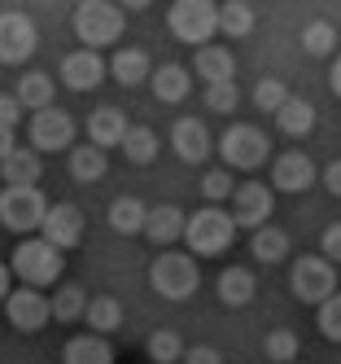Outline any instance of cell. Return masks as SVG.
Masks as SVG:
<instances>
[{"label":"cell","mask_w":341,"mask_h":364,"mask_svg":"<svg viewBox=\"0 0 341 364\" xmlns=\"http://www.w3.org/2000/svg\"><path fill=\"white\" fill-rule=\"evenodd\" d=\"M149 88H153V97L162 101V106H179V101L193 92V70H189V66L167 62V66H157V70H153Z\"/></svg>","instance_id":"21"},{"label":"cell","mask_w":341,"mask_h":364,"mask_svg":"<svg viewBox=\"0 0 341 364\" xmlns=\"http://www.w3.org/2000/svg\"><path fill=\"white\" fill-rule=\"evenodd\" d=\"M276 127H280V132L284 136H311V127H315V106H311V101L306 97H289L284 101V110L276 114Z\"/></svg>","instance_id":"29"},{"label":"cell","mask_w":341,"mask_h":364,"mask_svg":"<svg viewBox=\"0 0 341 364\" xmlns=\"http://www.w3.org/2000/svg\"><path fill=\"white\" fill-rule=\"evenodd\" d=\"M232 237H236V220H232V211H223V206H201V211H193L189 224H184V242H189V250L206 255V259L228 255Z\"/></svg>","instance_id":"3"},{"label":"cell","mask_w":341,"mask_h":364,"mask_svg":"<svg viewBox=\"0 0 341 364\" xmlns=\"http://www.w3.org/2000/svg\"><path fill=\"white\" fill-rule=\"evenodd\" d=\"M262 351H267L272 364H298V351H302V338L294 329H272L262 338Z\"/></svg>","instance_id":"37"},{"label":"cell","mask_w":341,"mask_h":364,"mask_svg":"<svg viewBox=\"0 0 341 364\" xmlns=\"http://www.w3.org/2000/svg\"><path fill=\"white\" fill-rule=\"evenodd\" d=\"M40 48V31L31 14L22 9H0V66H22Z\"/></svg>","instance_id":"9"},{"label":"cell","mask_w":341,"mask_h":364,"mask_svg":"<svg viewBox=\"0 0 341 364\" xmlns=\"http://www.w3.org/2000/svg\"><path fill=\"white\" fill-rule=\"evenodd\" d=\"M52 321H62V325H74V321H84L88 316V294H84V285H74V281H66V285H57L52 290Z\"/></svg>","instance_id":"28"},{"label":"cell","mask_w":341,"mask_h":364,"mask_svg":"<svg viewBox=\"0 0 341 364\" xmlns=\"http://www.w3.org/2000/svg\"><path fill=\"white\" fill-rule=\"evenodd\" d=\"M232 220L236 228H267L272 220V189L267 185H258V180H250V185H236L232 193Z\"/></svg>","instance_id":"13"},{"label":"cell","mask_w":341,"mask_h":364,"mask_svg":"<svg viewBox=\"0 0 341 364\" xmlns=\"http://www.w3.org/2000/svg\"><path fill=\"white\" fill-rule=\"evenodd\" d=\"M254 9L250 5H241V0H228V5H219V31L228 36V40H245L250 31H254Z\"/></svg>","instance_id":"33"},{"label":"cell","mask_w":341,"mask_h":364,"mask_svg":"<svg viewBox=\"0 0 341 364\" xmlns=\"http://www.w3.org/2000/svg\"><path fill=\"white\" fill-rule=\"evenodd\" d=\"M201 101H206L210 114H232L236 106H241V88H236V84H210Z\"/></svg>","instance_id":"39"},{"label":"cell","mask_w":341,"mask_h":364,"mask_svg":"<svg viewBox=\"0 0 341 364\" xmlns=\"http://www.w3.org/2000/svg\"><path fill=\"white\" fill-rule=\"evenodd\" d=\"M9 272L26 285V290H44V285H57V281H62V250H57V246H48L44 237H22V242L13 246Z\"/></svg>","instance_id":"2"},{"label":"cell","mask_w":341,"mask_h":364,"mask_svg":"<svg viewBox=\"0 0 341 364\" xmlns=\"http://www.w3.org/2000/svg\"><path fill=\"white\" fill-rule=\"evenodd\" d=\"M105 75H110V62H101V53H92V48H70L62 58V84L70 92H92Z\"/></svg>","instance_id":"14"},{"label":"cell","mask_w":341,"mask_h":364,"mask_svg":"<svg viewBox=\"0 0 341 364\" xmlns=\"http://www.w3.org/2000/svg\"><path fill=\"white\" fill-rule=\"evenodd\" d=\"M48 220V198L40 189H0V224L22 237H35Z\"/></svg>","instance_id":"8"},{"label":"cell","mask_w":341,"mask_h":364,"mask_svg":"<svg viewBox=\"0 0 341 364\" xmlns=\"http://www.w3.org/2000/svg\"><path fill=\"white\" fill-rule=\"evenodd\" d=\"M84 321H88V333H101V338H105V333H114V329L123 325V303H118L114 294H96V299L88 303V316H84Z\"/></svg>","instance_id":"30"},{"label":"cell","mask_w":341,"mask_h":364,"mask_svg":"<svg viewBox=\"0 0 341 364\" xmlns=\"http://www.w3.org/2000/svg\"><path fill=\"white\" fill-rule=\"evenodd\" d=\"M62 364H114V347L101 333H74L62 347Z\"/></svg>","instance_id":"24"},{"label":"cell","mask_w":341,"mask_h":364,"mask_svg":"<svg viewBox=\"0 0 341 364\" xmlns=\"http://www.w3.org/2000/svg\"><path fill=\"white\" fill-rule=\"evenodd\" d=\"M250 255L258 259V264H280V259L289 255V232L267 224V228H258L254 237H250Z\"/></svg>","instance_id":"32"},{"label":"cell","mask_w":341,"mask_h":364,"mask_svg":"<svg viewBox=\"0 0 341 364\" xmlns=\"http://www.w3.org/2000/svg\"><path fill=\"white\" fill-rule=\"evenodd\" d=\"M302 48L311 58H332L337 53V27L328 18H315V22H306V31H302Z\"/></svg>","instance_id":"34"},{"label":"cell","mask_w":341,"mask_h":364,"mask_svg":"<svg viewBox=\"0 0 341 364\" xmlns=\"http://www.w3.org/2000/svg\"><path fill=\"white\" fill-rule=\"evenodd\" d=\"M201 206H219V202H232V193H236V180H232V171L228 167H210L206 176H201Z\"/></svg>","instance_id":"35"},{"label":"cell","mask_w":341,"mask_h":364,"mask_svg":"<svg viewBox=\"0 0 341 364\" xmlns=\"http://www.w3.org/2000/svg\"><path fill=\"white\" fill-rule=\"evenodd\" d=\"M289 290H294V299H302L311 307H324L337 294V268L324 255H302L294 264V272H289Z\"/></svg>","instance_id":"7"},{"label":"cell","mask_w":341,"mask_h":364,"mask_svg":"<svg viewBox=\"0 0 341 364\" xmlns=\"http://www.w3.org/2000/svg\"><path fill=\"white\" fill-rule=\"evenodd\" d=\"M127 132H131V123H127V110H118V106H96L88 114V145H96L101 154L123 149Z\"/></svg>","instance_id":"17"},{"label":"cell","mask_w":341,"mask_h":364,"mask_svg":"<svg viewBox=\"0 0 341 364\" xmlns=\"http://www.w3.org/2000/svg\"><path fill=\"white\" fill-rule=\"evenodd\" d=\"M189 70L197 75V80H206V88L210 84H236V58H232V48H223V44L197 48Z\"/></svg>","instance_id":"20"},{"label":"cell","mask_w":341,"mask_h":364,"mask_svg":"<svg viewBox=\"0 0 341 364\" xmlns=\"http://www.w3.org/2000/svg\"><path fill=\"white\" fill-rule=\"evenodd\" d=\"M328 84H332V92L341 97V53L332 58V70H328Z\"/></svg>","instance_id":"47"},{"label":"cell","mask_w":341,"mask_h":364,"mask_svg":"<svg viewBox=\"0 0 341 364\" xmlns=\"http://www.w3.org/2000/svg\"><path fill=\"white\" fill-rule=\"evenodd\" d=\"M184 338L175 329H153L149 333V360L153 364H184Z\"/></svg>","instance_id":"36"},{"label":"cell","mask_w":341,"mask_h":364,"mask_svg":"<svg viewBox=\"0 0 341 364\" xmlns=\"http://www.w3.org/2000/svg\"><path fill=\"white\" fill-rule=\"evenodd\" d=\"M105 220H110L114 232H123V237H136V232H145V220H149V206L140 198H114L110 211H105Z\"/></svg>","instance_id":"26"},{"label":"cell","mask_w":341,"mask_h":364,"mask_svg":"<svg viewBox=\"0 0 341 364\" xmlns=\"http://www.w3.org/2000/svg\"><path fill=\"white\" fill-rule=\"evenodd\" d=\"M66 167H70V176L79 180V185H96V180L110 171V159H105L96 145H74L66 154Z\"/></svg>","instance_id":"27"},{"label":"cell","mask_w":341,"mask_h":364,"mask_svg":"<svg viewBox=\"0 0 341 364\" xmlns=\"http://www.w3.org/2000/svg\"><path fill=\"white\" fill-rule=\"evenodd\" d=\"M315 321H320V333L328 338V343H341V290L320 307V316H315Z\"/></svg>","instance_id":"40"},{"label":"cell","mask_w":341,"mask_h":364,"mask_svg":"<svg viewBox=\"0 0 341 364\" xmlns=\"http://www.w3.org/2000/svg\"><path fill=\"white\" fill-rule=\"evenodd\" d=\"M171 149L179 154L184 163H206L210 149H215V136H210L206 119H193V114L175 119V127H171Z\"/></svg>","instance_id":"16"},{"label":"cell","mask_w":341,"mask_h":364,"mask_svg":"<svg viewBox=\"0 0 341 364\" xmlns=\"http://www.w3.org/2000/svg\"><path fill=\"white\" fill-rule=\"evenodd\" d=\"M123 154H127L131 167H149L157 159V132H153L149 123H131V132L123 141Z\"/></svg>","instance_id":"31"},{"label":"cell","mask_w":341,"mask_h":364,"mask_svg":"<svg viewBox=\"0 0 341 364\" xmlns=\"http://www.w3.org/2000/svg\"><path fill=\"white\" fill-rule=\"evenodd\" d=\"M110 75L123 84V88H136V84H149L153 80V62L145 48H118L110 58Z\"/></svg>","instance_id":"23"},{"label":"cell","mask_w":341,"mask_h":364,"mask_svg":"<svg viewBox=\"0 0 341 364\" xmlns=\"http://www.w3.org/2000/svg\"><path fill=\"white\" fill-rule=\"evenodd\" d=\"M320 255L328 259L332 268L341 264V224H328V228H324V237H320Z\"/></svg>","instance_id":"41"},{"label":"cell","mask_w":341,"mask_h":364,"mask_svg":"<svg viewBox=\"0 0 341 364\" xmlns=\"http://www.w3.org/2000/svg\"><path fill=\"white\" fill-rule=\"evenodd\" d=\"M184 364H223V355L215 351V347H189V351H184Z\"/></svg>","instance_id":"43"},{"label":"cell","mask_w":341,"mask_h":364,"mask_svg":"<svg viewBox=\"0 0 341 364\" xmlns=\"http://www.w3.org/2000/svg\"><path fill=\"white\" fill-rule=\"evenodd\" d=\"M167 27L179 44L206 48L210 36L219 31V5H210V0H175L167 14Z\"/></svg>","instance_id":"5"},{"label":"cell","mask_w":341,"mask_h":364,"mask_svg":"<svg viewBox=\"0 0 341 364\" xmlns=\"http://www.w3.org/2000/svg\"><path fill=\"white\" fill-rule=\"evenodd\" d=\"M197 281H201L197 259L193 255H179V250H162V255L153 259V268H149V285L162 299H171V303H189L197 294Z\"/></svg>","instance_id":"4"},{"label":"cell","mask_w":341,"mask_h":364,"mask_svg":"<svg viewBox=\"0 0 341 364\" xmlns=\"http://www.w3.org/2000/svg\"><path fill=\"white\" fill-rule=\"evenodd\" d=\"M13 149H18V132H13V127H0V163H5Z\"/></svg>","instance_id":"45"},{"label":"cell","mask_w":341,"mask_h":364,"mask_svg":"<svg viewBox=\"0 0 341 364\" xmlns=\"http://www.w3.org/2000/svg\"><path fill=\"white\" fill-rule=\"evenodd\" d=\"M13 97H18V106H22V110H31V114L52 110V97H57V80H52V75H44V70H31V75H22V80H18Z\"/></svg>","instance_id":"22"},{"label":"cell","mask_w":341,"mask_h":364,"mask_svg":"<svg viewBox=\"0 0 341 364\" xmlns=\"http://www.w3.org/2000/svg\"><path fill=\"white\" fill-rule=\"evenodd\" d=\"M215 290H219V299H223L228 307H245V303H254V290H258V281H254V272H250V268L232 264V268H223V272H219Z\"/></svg>","instance_id":"25"},{"label":"cell","mask_w":341,"mask_h":364,"mask_svg":"<svg viewBox=\"0 0 341 364\" xmlns=\"http://www.w3.org/2000/svg\"><path fill=\"white\" fill-rule=\"evenodd\" d=\"M84 232H88V220H84V211H79L74 202H52L40 237L48 246H57V250H74L79 242H84Z\"/></svg>","instance_id":"11"},{"label":"cell","mask_w":341,"mask_h":364,"mask_svg":"<svg viewBox=\"0 0 341 364\" xmlns=\"http://www.w3.org/2000/svg\"><path fill=\"white\" fill-rule=\"evenodd\" d=\"M74 36L84 48L101 53L105 44H118L123 31H127V14L123 5H110V0H84V5H74Z\"/></svg>","instance_id":"1"},{"label":"cell","mask_w":341,"mask_h":364,"mask_svg":"<svg viewBox=\"0 0 341 364\" xmlns=\"http://www.w3.org/2000/svg\"><path fill=\"white\" fill-rule=\"evenodd\" d=\"M219 159H223V167L232 171V167H241V171H254V167H262L267 163V132L262 127H254V123H232L228 132L219 136Z\"/></svg>","instance_id":"6"},{"label":"cell","mask_w":341,"mask_h":364,"mask_svg":"<svg viewBox=\"0 0 341 364\" xmlns=\"http://www.w3.org/2000/svg\"><path fill=\"white\" fill-rule=\"evenodd\" d=\"M184 224H189V215H184L175 202L149 206V220H145V237H149L153 246H162V250H175V242L184 237Z\"/></svg>","instance_id":"19"},{"label":"cell","mask_w":341,"mask_h":364,"mask_svg":"<svg viewBox=\"0 0 341 364\" xmlns=\"http://www.w3.org/2000/svg\"><path fill=\"white\" fill-rule=\"evenodd\" d=\"M26 136H31V149L35 154H62V149H74V119L66 110H40L31 114V127H26Z\"/></svg>","instance_id":"10"},{"label":"cell","mask_w":341,"mask_h":364,"mask_svg":"<svg viewBox=\"0 0 341 364\" xmlns=\"http://www.w3.org/2000/svg\"><path fill=\"white\" fill-rule=\"evenodd\" d=\"M5 316H9V325L13 329H22V333H40L48 321H52V303H48V294L44 290H13L9 299H5Z\"/></svg>","instance_id":"12"},{"label":"cell","mask_w":341,"mask_h":364,"mask_svg":"<svg viewBox=\"0 0 341 364\" xmlns=\"http://www.w3.org/2000/svg\"><path fill=\"white\" fill-rule=\"evenodd\" d=\"M9 294H13V272H9V264H0V307H5Z\"/></svg>","instance_id":"46"},{"label":"cell","mask_w":341,"mask_h":364,"mask_svg":"<svg viewBox=\"0 0 341 364\" xmlns=\"http://www.w3.org/2000/svg\"><path fill=\"white\" fill-rule=\"evenodd\" d=\"M22 106H18V97L13 92H0V127H13V132H18V123H22Z\"/></svg>","instance_id":"42"},{"label":"cell","mask_w":341,"mask_h":364,"mask_svg":"<svg viewBox=\"0 0 341 364\" xmlns=\"http://www.w3.org/2000/svg\"><path fill=\"white\" fill-rule=\"evenodd\" d=\"M324 189H328L332 198H341V159H332V163L324 167Z\"/></svg>","instance_id":"44"},{"label":"cell","mask_w":341,"mask_h":364,"mask_svg":"<svg viewBox=\"0 0 341 364\" xmlns=\"http://www.w3.org/2000/svg\"><path fill=\"white\" fill-rule=\"evenodd\" d=\"M315 180H320V171H315L311 154H302V149L276 154V163H272V185H276L280 193H302V189L315 185Z\"/></svg>","instance_id":"15"},{"label":"cell","mask_w":341,"mask_h":364,"mask_svg":"<svg viewBox=\"0 0 341 364\" xmlns=\"http://www.w3.org/2000/svg\"><path fill=\"white\" fill-rule=\"evenodd\" d=\"M289 97H294V92L284 88V80H272V75H267V80H258V84H254V106H258L262 114H280Z\"/></svg>","instance_id":"38"},{"label":"cell","mask_w":341,"mask_h":364,"mask_svg":"<svg viewBox=\"0 0 341 364\" xmlns=\"http://www.w3.org/2000/svg\"><path fill=\"white\" fill-rule=\"evenodd\" d=\"M40 176H44V154H35L31 145H18L9 159L0 163L5 189H40Z\"/></svg>","instance_id":"18"}]
</instances>
